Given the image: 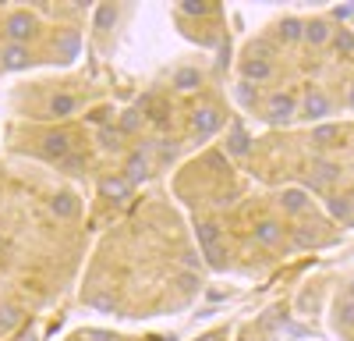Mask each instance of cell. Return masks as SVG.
<instances>
[{
  "label": "cell",
  "mask_w": 354,
  "mask_h": 341,
  "mask_svg": "<svg viewBox=\"0 0 354 341\" xmlns=\"http://www.w3.org/2000/svg\"><path fill=\"white\" fill-rule=\"evenodd\" d=\"M4 33H8V40H11L15 46H25L28 40H32V33H36V21L28 18V11H15V15L4 21Z\"/></svg>",
  "instance_id": "obj_1"
},
{
  "label": "cell",
  "mask_w": 354,
  "mask_h": 341,
  "mask_svg": "<svg viewBox=\"0 0 354 341\" xmlns=\"http://www.w3.org/2000/svg\"><path fill=\"white\" fill-rule=\"evenodd\" d=\"M294 114H298V100H294L290 93H273V96H270V103H266V118H270L273 125L290 121Z\"/></svg>",
  "instance_id": "obj_2"
},
{
  "label": "cell",
  "mask_w": 354,
  "mask_h": 341,
  "mask_svg": "<svg viewBox=\"0 0 354 341\" xmlns=\"http://www.w3.org/2000/svg\"><path fill=\"white\" fill-rule=\"evenodd\" d=\"M220 125H223V114L216 107H202V110H195V118H192V128H195L198 139H209Z\"/></svg>",
  "instance_id": "obj_3"
},
{
  "label": "cell",
  "mask_w": 354,
  "mask_h": 341,
  "mask_svg": "<svg viewBox=\"0 0 354 341\" xmlns=\"http://www.w3.org/2000/svg\"><path fill=\"white\" fill-rule=\"evenodd\" d=\"M71 146H75V142H71V135H68V132H53V135H46V139H43V157L61 164V160L71 153Z\"/></svg>",
  "instance_id": "obj_4"
},
{
  "label": "cell",
  "mask_w": 354,
  "mask_h": 341,
  "mask_svg": "<svg viewBox=\"0 0 354 341\" xmlns=\"http://www.w3.org/2000/svg\"><path fill=\"white\" fill-rule=\"evenodd\" d=\"M273 61H259V57H245V61H241V75H245V82L252 85H259V82H270L273 78Z\"/></svg>",
  "instance_id": "obj_5"
},
{
  "label": "cell",
  "mask_w": 354,
  "mask_h": 341,
  "mask_svg": "<svg viewBox=\"0 0 354 341\" xmlns=\"http://www.w3.org/2000/svg\"><path fill=\"white\" fill-rule=\"evenodd\" d=\"M301 114H305L308 121H319V118H326V114H333V103H330V96H326V93H308V96H305Z\"/></svg>",
  "instance_id": "obj_6"
},
{
  "label": "cell",
  "mask_w": 354,
  "mask_h": 341,
  "mask_svg": "<svg viewBox=\"0 0 354 341\" xmlns=\"http://www.w3.org/2000/svg\"><path fill=\"white\" fill-rule=\"evenodd\" d=\"M50 210H53V217H61V220L78 217V195H75V192H57V195L50 199Z\"/></svg>",
  "instance_id": "obj_7"
},
{
  "label": "cell",
  "mask_w": 354,
  "mask_h": 341,
  "mask_svg": "<svg viewBox=\"0 0 354 341\" xmlns=\"http://www.w3.org/2000/svg\"><path fill=\"white\" fill-rule=\"evenodd\" d=\"M28 46H15V43H8L4 50H0V64H4L8 71H18V68H28Z\"/></svg>",
  "instance_id": "obj_8"
},
{
  "label": "cell",
  "mask_w": 354,
  "mask_h": 341,
  "mask_svg": "<svg viewBox=\"0 0 354 341\" xmlns=\"http://www.w3.org/2000/svg\"><path fill=\"white\" fill-rule=\"evenodd\" d=\"M252 235H255L259 245H277V242H280V224H277V220H259V224L252 227Z\"/></svg>",
  "instance_id": "obj_9"
},
{
  "label": "cell",
  "mask_w": 354,
  "mask_h": 341,
  "mask_svg": "<svg viewBox=\"0 0 354 341\" xmlns=\"http://www.w3.org/2000/svg\"><path fill=\"white\" fill-rule=\"evenodd\" d=\"M248 150H252L248 132H245V128H230V135H227V153H230V157H245Z\"/></svg>",
  "instance_id": "obj_10"
},
{
  "label": "cell",
  "mask_w": 354,
  "mask_h": 341,
  "mask_svg": "<svg viewBox=\"0 0 354 341\" xmlns=\"http://www.w3.org/2000/svg\"><path fill=\"white\" fill-rule=\"evenodd\" d=\"M280 207H283L287 213H301V210L308 207V195H305V189H283V195H280Z\"/></svg>",
  "instance_id": "obj_11"
},
{
  "label": "cell",
  "mask_w": 354,
  "mask_h": 341,
  "mask_svg": "<svg viewBox=\"0 0 354 341\" xmlns=\"http://www.w3.org/2000/svg\"><path fill=\"white\" fill-rule=\"evenodd\" d=\"M330 36H333V28H330L326 21H319V18H315V21H308V25H305V33H301V40H308L312 46H322Z\"/></svg>",
  "instance_id": "obj_12"
},
{
  "label": "cell",
  "mask_w": 354,
  "mask_h": 341,
  "mask_svg": "<svg viewBox=\"0 0 354 341\" xmlns=\"http://www.w3.org/2000/svg\"><path fill=\"white\" fill-rule=\"evenodd\" d=\"M75 107H78V100H75L71 93H57V96L50 100V114H53V118H71Z\"/></svg>",
  "instance_id": "obj_13"
},
{
  "label": "cell",
  "mask_w": 354,
  "mask_h": 341,
  "mask_svg": "<svg viewBox=\"0 0 354 341\" xmlns=\"http://www.w3.org/2000/svg\"><path fill=\"white\" fill-rule=\"evenodd\" d=\"M198 231V245L209 252V249H216V242H220V224H213V220H205V224H198L195 227Z\"/></svg>",
  "instance_id": "obj_14"
},
{
  "label": "cell",
  "mask_w": 354,
  "mask_h": 341,
  "mask_svg": "<svg viewBox=\"0 0 354 341\" xmlns=\"http://www.w3.org/2000/svg\"><path fill=\"white\" fill-rule=\"evenodd\" d=\"M301 33H305V25H301L298 18H283V21L277 25V36H280L283 43H298Z\"/></svg>",
  "instance_id": "obj_15"
},
{
  "label": "cell",
  "mask_w": 354,
  "mask_h": 341,
  "mask_svg": "<svg viewBox=\"0 0 354 341\" xmlns=\"http://www.w3.org/2000/svg\"><path fill=\"white\" fill-rule=\"evenodd\" d=\"M124 170H128L124 178H128L131 185H135V182H142V178H145V170H149V160H145V153H131V160H128V167H124Z\"/></svg>",
  "instance_id": "obj_16"
},
{
  "label": "cell",
  "mask_w": 354,
  "mask_h": 341,
  "mask_svg": "<svg viewBox=\"0 0 354 341\" xmlns=\"http://www.w3.org/2000/svg\"><path fill=\"white\" fill-rule=\"evenodd\" d=\"M131 192V182L128 178H103V195L110 199H124Z\"/></svg>",
  "instance_id": "obj_17"
},
{
  "label": "cell",
  "mask_w": 354,
  "mask_h": 341,
  "mask_svg": "<svg viewBox=\"0 0 354 341\" xmlns=\"http://www.w3.org/2000/svg\"><path fill=\"white\" fill-rule=\"evenodd\" d=\"M333 50L340 57L354 53V33H351V28H337V33H333Z\"/></svg>",
  "instance_id": "obj_18"
},
{
  "label": "cell",
  "mask_w": 354,
  "mask_h": 341,
  "mask_svg": "<svg viewBox=\"0 0 354 341\" xmlns=\"http://www.w3.org/2000/svg\"><path fill=\"white\" fill-rule=\"evenodd\" d=\"M121 142H124L121 128H113V125L100 128V146H103V150H121Z\"/></svg>",
  "instance_id": "obj_19"
},
{
  "label": "cell",
  "mask_w": 354,
  "mask_h": 341,
  "mask_svg": "<svg viewBox=\"0 0 354 341\" xmlns=\"http://www.w3.org/2000/svg\"><path fill=\"white\" fill-rule=\"evenodd\" d=\"M337 135H340V132H337L333 125H322V128L312 132V142H315L319 150H326V146H333V139H337Z\"/></svg>",
  "instance_id": "obj_20"
},
{
  "label": "cell",
  "mask_w": 354,
  "mask_h": 341,
  "mask_svg": "<svg viewBox=\"0 0 354 341\" xmlns=\"http://www.w3.org/2000/svg\"><path fill=\"white\" fill-rule=\"evenodd\" d=\"M174 85H177V89H195V85H198V71L195 68H181L174 75Z\"/></svg>",
  "instance_id": "obj_21"
},
{
  "label": "cell",
  "mask_w": 354,
  "mask_h": 341,
  "mask_svg": "<svg viewBox=\"0 0 354 341\" xmlns=\"http://www.w3.org/2000/svg\"><path fill=\"white\" fill-rule=\"evenodd\" d=\"M337 324L340 327H354V299L337 302Z\"/></svg>",
  "instance_id": "obj_22"
},
{
  "label": "cell",
  "mask_w": 354,
  "mask_h": 341,
  "mask_svg": "<svg viewBox=\"0 0 354 341\" xmlns=\"http://www.w3.org/2000/svg\"><path fill=\"white\" fill-rule=\"evenodd\" d=\"M21 324V313L15 306H0V331H11Z\"/></svg>",
  "instance_id": "obj_23"
},
{
  "label": "cell",
  "mask_w": 354,
  "mask_h": 341,
  "mask_svg": "<svg viewBox=\"0 0 354 341\" xmlns=\"http://www.w3.org/2000/svg\"><path fill=\"white\" fill-rule=\"evenodd\" d=\"M117 128H121V135H131L138 128V110H124V118H121V125H117Z\"/></svg>",
  "instance_id": "obj_24"
},
{
  "label": "cell",
  "mask_w": 354,
  "mask_h": 341,
  "mask_svg": "<svg viewBox=\"0 0 354 341\" xmlns=\"http://www.w3.org/2000/svg\"><path fill=\"white\" fill-rule=\"evenodd\" d=\"M113 18H117V8H113V4H103V8L96 11V25H100V28H106Z\"/></svg>",
  "instance_id": "obj_25"
},
{
  "label": "cell",
  "mask_w": 354,
  "mask_h": 341,
  "mask_svg": "<svg viewBox=\"0 0 354 341\" xmlns=\"http://www.w3.org/2000/svg\"><path fill=\"white\" fill-rule=\"evenodd\" d=\"M238 100L252 107V103L259 100V93H255V85H248V82H241V85H238Z\"/></svg>",
  "instance_id": "obj_26"
},
{
  "label": "cell",
  "mask_w": 354,
  "mask_h": 341,
  "mask_svg": "<svg viewBox=\"0 0 354 341\" xmlns=\"http://www.w3.org/2000/svg\"><path fill=\"white\" fill-rule=\"evenodd\" d=\"M88 121L100 125V128H106V125H110V107H96L93 114H88Z\"/></svg>",
  "instance_id": "obj_27"
},
{
  "label": "cell",
  "mask_w": 354,
  "mask_h": 341,
  "mask_svg": "<svg viewBox=\"0 0 354 341\" xmlns=\"http://www.w3.org/2000/svg\"><path fill=\"white\" fill-rule=\"evenodd\" d=\"M177 288H181V292H195L198 288V277L195 274H177Z\"/></svg>",
  "instance_id": "obj_28"
},
{
  "label": "cell",
  "mask_w": 354,
  "mask_h": 341,
  "mask_svg": "<svg viewBox=\"0 0 354 341\" xmlns=\"http://www.w3.org/2000/svg\"><path fill=\"white\" fill-rule=\"evenodd\" d=\"M57 50L68 53V57H75V50H78V36H64L61 43H57Z\"/></svg>",
  "instance_id": "obj_29"
},
{
  "label": "cell",
  "mask_w": 354,
  "mask_h": 341,
  "mask_svg": "<svg viewBox=\"0 0 354 341\" xmlns=\"http://www.w3.org/2000/svg\"><path fill=\"white\" fill-rule=\"evenodd\" d=\"M57 167H61V170H78V167H82V157H78V153H68Z\"/></svg>",
  "instance_id": "obj_30"
},
{
  "label": "cell",
  "mask_w": 354,
  "mask_h": 341,
  "mask_svg": "<svg viewBox=\"0 0 354 341\" xmlns=\"http://www.w3.org/2000/svg\"><path fill=\"white\" fill-rule=\"evenodd\" d=\"M181 11H185V15H205L209 8H205V4H195V0H188V4H181Z\"/></svg>",
  "instance_id": "obj_31"
},
{
  "label": "cell",
  "mask_w": 354,
  "mask_h": 341,
  "mask_svg": "<svg viewBox=\"0 0 354 341\" xmlns=\"http://www.w3.org/2000/svg\"><path fill=\"white\" fill-rule=\"evenodd\" d=\"M153 121H156V125L167 121V107H153Z\"/></svg>",
  "instance_id": "obj_32"
},
{
  "label": "cell",
  "mask_w": 354,
  "mask_h": 341,
  "mask_svg": "<svg viewBox=\"0 0 354 341\" xmlns=\"http://www.w3.org/2000/svg\"><path fill=\"white\" fill-rule=\"evenodd\" d=\"M93 306H100V309H117V306H113L110 299H103V295H96V299H93Z\"/></svg>",
  "instance_id": "obj_33"
},
{
  "label": "cell",
  "mask_w": 354,
  "mask_h": 341,
  "mask_svg": "<svg viewBox=\"0 0 354 341\" xmlns=\"http://www.w3.org/2000/svg\"><path fill=\"white\" fill-rule=\"evenodd\" d=\"M185 267H198V256L195 252H185Z\"/></svg>",
  "instance_id": "obj_34"
},
{
  "label": "cell",
  "mask_w": 354,
  "mask_h": 341,
  "mask_svg": "<svg viewBox=\"0 0 354 341\" xmlns=\"http://www.w3.org/2000/svg\"><path fill=\"white\" fill-rule=\"evenodd\" d=\"M198 341H223L220 334H209V338H198Z\"/></svg>",
  "instance_id": "obj_35"
},
{
  "label": "cell",
  "mask_w": 354,
  "mask_h": 341,
  "mask_svg": "<svg viewBox=\"0 0 354 341\" xmlns=\"http://www.w3.org/2000/svg\"><path fill=\"white\" fill-rule=\"evenodd\" d=\"M347 103H351V107H354V85H351V96H347Z\"/></svg>",
  "instance_id": "obj_36"
},
{
  "label": "cell",
  "mask_w": 354,
  "mask_h": 341,
  "mask_svg": "<svg viewBox=\"0 0 354 341\" xmlns=\"http://www.w3.org/2000/svg\"><path fill=\"white\" fill-rule=\"evenodd\" d=\"M25 341H36V338H25Z\"/></svg>",
  "instance_id": "obj_37"
}]
</instances>
